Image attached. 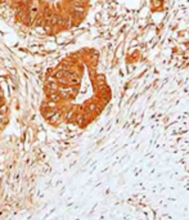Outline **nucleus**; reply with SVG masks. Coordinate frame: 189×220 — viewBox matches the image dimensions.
Listing matches in <instances>:
<instances>
[{
	"label": "nucleus",
	"instance_id": "nucleus-1",
	"mask_svg": "<svg viewBox=\"0 0 189 220\" xmlns=\"http://www.w3.org/2000/svg\"><path fill=\"white\" fill-rule=\"evenodd\" d=\"M97 57L91 49H79L54 64L45 75L40 111L54 126L80 122L79 108L84 89L93 86Z\"/></svg>",
	"mask_w": 189,
	"mask_h": 220
},
{
	"label": "nucleus",
	"instance_id": "nucleus-2",
	"mask_svg": "<svg viewBox=\"0 0 189 220\" xmlns=\"http://www.w3.org/2000/svg\"><path fill=\"white\" fill-rule=\"evenodd\" d=\"M0 4L23 27L58 35L80 25L89 0H0Z\"/></svg>",
	"mask_w": 189,
	"mask_h": 220
}]
</instances>
